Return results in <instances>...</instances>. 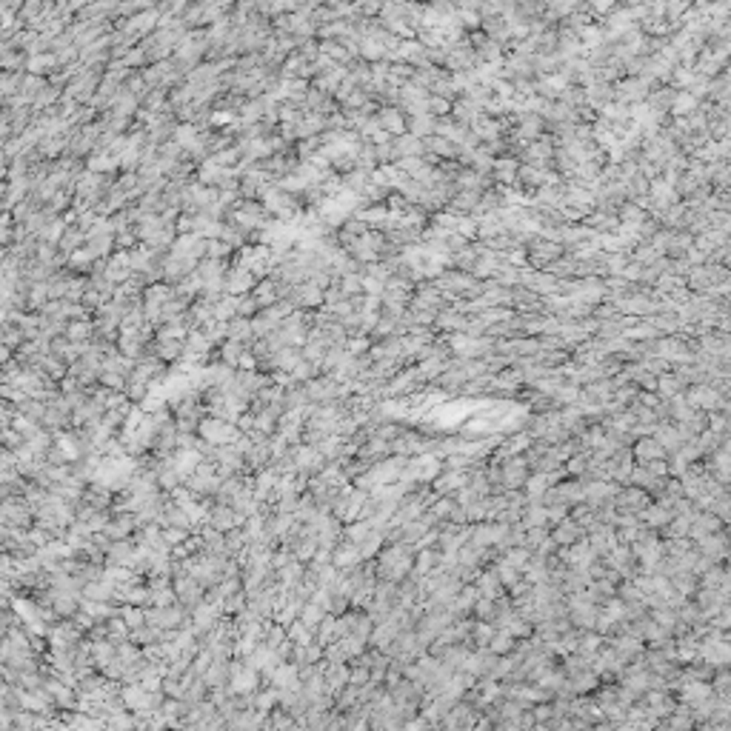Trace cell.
<instances>
[{"label":"cell","mask_w":731,"mask_h":731,"mask_svg":"<svg viewBox=\"0 0 731 731\" xmlns=\"http://www.w3.org/2000/svg\"><path fill=\"white\" fill-rule=\"evenodd\" d=\"M560 100L563 106H569V109H580V106H586V94H583V89L580 86H574V83H569L563 92H560Z\"/></svg>","instance_id":"obj_23"},{"label":"cell","mask_w":731,"mask_h":731,"mask_svg":"<svg viewBox=\"0 0 731 731\" xmlns=\"http://www.w3.org/2000/svg\"><path fill=\"white\" fill-rule=\"evenodd\" d=\"M546 272H549L554 280H569V277L577 272V260L569 257V255H563V257H557L554 263H549Z\"/></svg>","instance_id":"obj_20"},{"label":"cell","mask_w":731,"mask_h":731,"mask_svg":"<svg viewBox=\"0 0 731 731\" xmlns=\"http://www.w3.org/2000/svg\"><path fill=\"white\" fill-rule=\"evenodd\" d=\"M683 260L688 263V268H697V266H706V263H708V257L700 252V248H695V246H691L688 252L683 255Z\"/></svg>","instance_id":"obj_32"},{"label":"cell","mask_w":731,"mask_h":731,"mask_svg":"<svg viewBox=\"0 0 731 731\" xmlns=\"http://www.w3.org/2000/svg\"><path fill=\"white\" fill-rule=\"evenodd\" d=\"M295 303L303 306V309H317V306H323V292L312 283H303L295 292Z\"/></svg>","instance_id":"obj_17"},{"label":"cell","mask_w":731,"mask_h":731,"mask_svg":"<svg viewBox=\"0 0 731 731\" xmlns=\"http://www.w3.org/2000/svg\"><path fill=\"white\" fill-rule=\"evenodd\" d=\"M377 126L389 134V138H400L406 134V114H403L397 106H380L377 109Z\"/></svg>","instance_id":"obj_5"},{"label":"cell","mask_w":731,"mask_h":731,"mask_svg":"<svg viewBox=\"0 0 731 731\" xmlns=\"http://www.w3.org/2000/svg\"><path fill=\"white\" fill-rule=\"evenodd\" d=\"M466 315H460V312H454V309H446L443 312H437V317H434V326L432 329H437V332H443V335H454V332H463L466 329Z\"/></svg>","instance_id":"obj_10"},{"label":"cell","mask_w":731,"mask_h":731,"mask_svg":"<svg viewBox=\"0 0 731 731\" xmlns=\"http://www.w3.org/2000/svg\"><path fill=\"white\" fill-rule=\"evenodd\" d=\"M686 389H688V386H686V383H683V380H680L675 372H666V374H660V377H657V392H654V394H657V397L666 403V400H671V397L683 394Z\"/></svg>","instance_id":"obj_15"},{"label":"cell","mask_w":731,"mask_h":731,"mask_svg":"<svg viewBox=\"0 0 731 731\" xmlns=\"http://www.w3.org/2000/svg\"><path fill=\"white\" fill-rule=\"evenodd\" d=\"M551 158H554V140H551V134H543V138H537L534 143H529L520 151V163L534 166V169H551Z\"/></svg>","instance_id":"obj_2"},{"label":"cell","mask_w":731,"mask_h":731,"mask_svg":"<svg viewBox=\"0 0 731 731\" xmlns=\"http://www.w3.org/2000/svg\"><path fill=\"white\" fill-rule=\"evenodd\" d=\"M180 352H183V343L171 340V337H163V340L158 343V354H160L163 360H175Z\"/></svg>","instance_id":"obj_25"},{"label":"cell","mask_w":731,"mask_h":731,"mask_svg":"<svg viewBox=\"0 0 731 731\" xmlns=\"http://www.w3.org/2000/svg\"><path fill=\"white\" fill-rule=\"evenodd\" d=\"M634 386H637L640 392H651L654 394V392H657V377L648 374V372H640L637 377H634Z\"/></svg>","instance_id":"obj_31"},{"label":"cell","mask_w":731,"mask_h":731,"mask_svg":"<svg viewBox=\"0 0 731 731\" xmlns=\"http://www.w3.org/2000/svg\"><path fill=\"white\" fill-rule=\"evenodd\" d=\"M511 646H514V637H511V634H509L506 628H497V631L491 634V640H489V651L494 654V657H500V654L511 651Z\"/></svg>","instance_id":"obj_22"},{"label":"cell","mask_w":731,"mask_h":731,"mask_svg":"<svg viewBox=\"0 0 731 731\" xmlns=\"http://www.w3.org/2000/svg\"><path fill=\"white\" fill-rule=\"evenodd\" d=\"M657 86L651 83L648 78H623L620 83L611 86V98L614 103H623V106H637V103H646L648 92Z\"/></svg>","instance_id":"obj_1"},{"label":"cell","mask_w":731,"mask_h":731,"mask_svg":"<svg viewBox=\"0 0 731 731\" xmlns=\"http://www.w3.org/2000/svg\"><path fill=\"white\" fill-rule=\"evenodd\" d=\"M369 346H372L369 337H349V340H346V352H349L352 357H363L366 352H369Z\"/></svg>","instance_id":"obj_28"},{"label":"cell","mask_w":731,"mask_h":731,"mask_svg":"<svg viewBox=\"0 0 731 731\" xmlns=\"http://www.w3.org/2000/svg\"><path fill=\"white\" fill-rule=\"evenodd\" d=\"M392 149H394L397 160H403V158H423V155H426V149H423V140L412 138L409 131H406V134H400V138H392Z\"/></svg>","instance_id":"obj_13"},{"label":"cell","mask_w":731,"mask_h":731,"mask_svg":"<svg viewBox=\"0 0 731 731\" xmlns=\"http://www.w3.org/2000/svg\"><path fill=\"white\" fill-rule=\"evenodd\" d=\"M472 611H474L477 617H480V623H491V617H494V600L477 597V600H474V606H472Z\"/></svg>","instance_id":"obj_26"},{"label":"cell","mask_w":731,"mask_h":731,"mask_svg":"<svg viewBox=\"0 0 731 731\" xmlns=\"http://www.w3.org/2000/svg\"><path fill=\"white\" fill-rule=\"evenodd\" d=\"M323 617H326V611H323L320 606L312 603V606H306V608H303V620H300V623H303L306 628H317Z\"/></svg>","instance_id":"obj_27"},{"label":"cell","mask_w":731,"mask_h":731,"mask_svg":"<svg viewBox=\"0 0 731 731\" xmlns=\"http://www.w3.org/2000/svg\"><path fill=\"white\" fill-rule=\"evenodd\" d=\"M360 61L363 63H380L386 61V46H383V32L374 34V37H363L360 41Z\"/></svg>","instance_id":"obj_12"},{"label":"cell","mask_w":731,"mask_h":731,"mask_svg":"<svg viewBox=\"0 0 731 731\" xmlns=\"http://www.w3.org/2000/svg\"><path fill=\"white\" fill-rule=\"evenodd\" d=\"M480 114H483V109L480 106H474L472 100H466V98H457L454 103H452V114L449 118L457 123V126H472Z\"/></svg>","instance_id":"obj_11"},{"label":"cell","mask_w":731,"mask_h":731,"mask_svg":"<svg viewBox=\"0 0 731 731\" xmlns=\"http://www.w3.org/2000/svg\"><path fill=\"white\" fill-rule=\"evenodd\" d=\"M631 457H634V463L646 466V463H654V460H666V449L654 437H640V440H634Z\"/></svg>","instance_id":"obj_6"},{"label":"cell","mask_w":731,"mask_h":731,"mask_svg":"<svg viewBox=\"0 0 731 731\" xmlns=\"http://www.w3.org/2000/svg\"><path fill=\"white\" fill-rule=\"evenodd\" d=\"M697 100L691 98L688 92H677L675 100H671V109H668V118H688L691 112H697Z\"/></svg>","instance_id":"obj_19"},{"label":"cell","mask_w":731,"mask_h":731,"mask_svg":"<svg viewBox=\"0 0 731 731\" xmlns=\"http://www.w3.org/2000/svg\"><path fill=\"white\" fill-rule=\"evenodd\" d=\"M660 257H663V255H660L651 243H637V246H634L631 252H628V260H631V263H637V266H643V268H646V266H654Z\"/></svg>","instance_id":"obj_18"},{"label":"cell","mask_w":731,"mask_h":731,"mask_svg":"<svg viewBox=\"0 0 731 731\" xmlns=\"http://www.w3.org/2000/svg\"><path fill=\"white\" fill-rule=\"evenodd\" d=\"M252 283H255V277H252V272H246V268H237V272H232V275L226 277V288L232 295L248 292V288H252Z\"/></svg>","instance_id":"obj_21"},{"label":"cell","mask_w":731,"mask_h":731,"mask_svg":"<svg viewBox=\"0 0 731 731\" xmlns=\"http://www.w3.org/2000/svg\"><path fill=\"white\" fill-rule=\"evenodd\" d=\"M648 503H651V500H648V491L634 489V486L620 489L617 494H614V500H611V506L617 509V514H634V517H640V514L646 511Z\"/></svg>","instance_id":"obj_3"},{"label":"cell","mask_w":731,"mask_h":731,"mask_svg":"<svg viewBox=\"0 0 731 731\" xmlns=\"http://www.w3.org/2000/svg\"><path fill=\"white\" fill-rule=\"evenodd\" d=\"M517 169H520V160L511 158V155H503V158H494V166H491V180H497L500 189H517Z\"/></svg>","instance_id":"obj_4"},{"label":"cell","mask_w":731,"mask_h":731,"mask_svg":"<svg viewBox=\"0 0 731 731\" xmlns=\"http://www.w3.org/2000/svg\"><path fill=\"white\" fill-rule=\"evenodd\" d=\"M497 628L491 626V623H477L474 626V631H472V640H477V643H483V646H489V640H491V634H494Z\"/></svg>","instance_id":"obj_30"},{"label":"cell","mask_w":731,"mask_h":731,"mask_svg":"<svg viewBox=\"0 0 731 731\" xmlns=\"http://www.w3.org/2000/svg\"><path fill=\"white\" fill-rule=\"evenodd\" d=\"M566 472H569V474H577V477H583V474L589 472V457H586V454H574V457L569 460Z\"/></svg>","instance_id":"obj_29"},{"label":"cell","mask_w":731,"mask_h":731,"mask_svg":"<svg viewBox=\"0 0 731 731\" xmlns=\"http://www.w3.org/2000/svg\"><path fill=\"white\" fill-rule=\"evenodd\" d=\"M426 106H429V114H432L434 120H440V118H449V114H452V100L434 98V94H429V98H426Z\"/></svg>","instance_id":"obj_24"},{"label":"cell","mask_w":731,"mask_h":731,"mask_svg":"<svg viewBox=\"0 0 731 731\" xmlns=\"http://www.w3.org/2000/svg\"><path fill=\"white\" fill-rule=\"evenodd\" d=\"M695 246V237H691L688 232H668V240H666V257H683L688 248Z\"/></svg>","instance_id":"obj_16"},{"label":"cell","mask_w":731,"mask_h":731,"mask_svg":"<svg viewBox=\"0 0 731 731\" xmlns=\"http://www.w3.org/2000/svg\"><path fill=\"white\" fill-rule=\"evenodd\" d=\"M549 537L554 540V546H574L577 540H583L586 531H583L580 526H577V523L571 520V517H566L563 523H557V526H554V531H551Z\"/></svg>","instance_id":"obj_8"},{"label":"cell","mask_w":731,"mask_h":731,"mask_svg":"<svg viewBox=\"0 0 731 731\" xmlns=\"http://www.w3.org/2000/svg\"><path fill=\"white\" fill-rule=\"evenodd\" d=\"M423 149H426L429 155L440 158V160H454V158H460V149L452 140H446V138H437V134H432V138H423Z\"/></svg>","instance_id":"obj_14"},{"label":"cell","mask_w":731,"mask_h":731,"mask_svg":"<svg viewBox=\"0 0 731 731\" xmlns=\"http://www.w3.org/2000/svg\"><path fill=\"white\" fill-rule=\"evenodd\" d=\"M583 94H586V106H589L591 112H597V114L614 100V98H611V86H608V83H600V81H594L591 86H586Z\"/></svg>","instance_id":"obj_9"},{"label":"cell","mask_w":731,"mask_h":731,"mask_svg":"<svg viewBox=\"0 0 731 731\" xmlns=\"http://www.w3.org/2000/svg\"><path fill=\"white\" fill-rule=\"evenodd\" d=\"M200 432H203V437L209 440V443H218V446L232 443V440L237 437V429L232 426V423H223V420H203Z\"/></svg>","instance_id":"obj_7"}]
</instances>
